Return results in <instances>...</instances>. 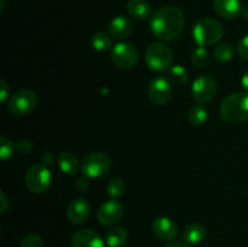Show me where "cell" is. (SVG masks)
<instances>
[{"mask_svg": "<svg viewBox=\"0 0 248 247\" xmlns=\"http://www.w3.org/2000/svg\"><path fill=\"white\" fill-rule=\"evenodd\" d=\"M133 31V24L128 17L116 16L110 21L108 26V33L111 38L116 39V40H124V39L128 38Z\"/></svg>", "mask_w": 248, "mask_h": 247, "instance_id": "5bb4252c", "label": "cell"}, {"mask_svg": "<svg viewBox=\"0 0 248 247\" xmlns=\"http://www.w3.org/2000/svg\"><path fill=\"white\" fill-rule=\"evenodd\" d=\"M107 191H108L109 196L113 199H118L125 193V183L121 181L120 178H114L107 185Z\"/></svg>", "mask_w": 248, "mask_h": 247, "instance_id": "484cf974", "label": "cell"}, {"mask_svg": "<svg viewBox=\"0 0 248 247\" xmlns=\"http://www.w3.org/2000/svg\"><path fill=\"white\" fill-rule=\"evenodd\" d=\"M153 232L155 236L164 241H171L178 234L176 222L169 217H159L153 222Z\"/></svg>", "mask_w": 248, "mask_h": 247, "instance_id": "4fadbf2b", "label": "cell"}, {"mask_svg": "<svg viewBox=\"0 0 248 247\" xmlns=\"http://www.w3.org/2000/svg\"><path fill=\"white\" fill-rule=\"evenodd\" d=\"M127 232L123 227H113L107 232L106 242L109 247H123L127 242Z\"/></svg>", "mask_w": 248, "mask_h": 247, "instance_id": "ffe728a7", "label": "cell"}, {"mask_svg": "<svg viewBox=\"0 0 248 247\" xmlns=\"http://www.w3.org/2000/svg\"><path fill=\"white\" fill-rule=\"evenodd\" d=\"M16 152V145H15L11 140L7 139L6 137L2 136V137L0 138V156H1V159H10V157L14 156V154Z\"/></svg>", "mask_w": 248, "mask_h": 247, "instance_id": "4316f807", "label": "cell"}, {"mask_svg": "<svg viewBox=\"0 0 248 247\" xmlns=\"http://www.w3.org/2000/svg\"><path fill=\"white\" fill-rule=\"evenodd\" d=\"M150 101L156 106H164L172 97V84L165 77H155L148 89Z\"/></svg>", "mask_w": 248, "mask_h": 247, "instance_id": "30bf717a", "label": "cell"}, {"mask_svg": "<svg viewBox=\"0 0 248 247\" xmlns=\"http://www.w3.org/2000/svg\"><path fill=\"white\" fill-rule=\"evenodd\" d=\"M208 113L207 109L202 106L201 103L194 104L189 108L188 110V120L191 125L194 126H201L207 121Z\"/></svg>", "mask_w": 248, "mask_h": 247, "instance_id": "44dd1931", "label": "cell"}, {"mask_svg": "<svg viewBox=\"0 0 248 247\" xmlns=\"http://www.w3.org/2000/svg\"><path fill=\"white\" fill-rule=\"evenodd\" d=\"M186 18L179 7L166 6L156 10L150 18V29L157 39L170 41L179 36L184 28Z\"/></svg>", "mask_w": 248, "mask_h": 247, "instance_id": "6da1fadb", "label": "cell"}, {"mask_svg": "<svg viewBox=\"0 0 248 247\" xmlns=\"http://www.w3.org/2000/svg\"><path fill=\"white\" fill-rule=\"evenodd\" d=\"M91 45L92 47L99 52H104L108 51L111 47V40L109 35H107L103 31H97L92 35L91 38Z\"/></svg>", "mask_w": 248, "mask_h": 247, "instance_id": "603a6c76", "label": "cell"}, {"mask_svg": "<svg viewBox=\"0 0 248 247\" xmlns=\"http://www.w3.org/2000/svg\"><path fill=\"white\" fill-rule=\"evenodd\" d=\"M234 47L232 45H229V44H220V45H218L215 48L213 55H215L216 60L219 61V62H228V61H230L234 57Z\"/></svg>", "mask_w": 248, "mask_h": 247, "instance_id": "cb8c5ba5", "label": "cell"}, {"mask_svg": "<svg viewBox=\"0 0 248 247\" xmlns=\"http://www.w3.org/2000/svg\"><path fill=\"white\" fill-rule=\"evenodd\" d=\"M90 211L91 207L89 201L81 198L74 199L67 207V218L73 224H81L89 218Z\"/></svg>", "mask_w": 248, "mask_h": 247, "instance_id": "7c38bea8", "label": "cell"}, {"mask_svg": "<svg viewBox=\"0 0 248 247\" xmlns=\"http://www.w3.org/2000/svg\"><path fill=\"white\" fill-rule=\"evenodd\" d=\"M127 11L133 18L147 19L152 15V5L147 0H130L127 4Z\"/></svg>", "mask_w": 248, "mask_h": 247, "instance_id": "ac0fdd59", "label": "cell"}, {"mask_svg": "<svg viewBox=\"0 0 248 247\" xmlns=\"http://www.w3.org/2000/svg\"><path fill=\"white\" fill-rule=\"evenodd\" d=\"M57 164L61 171L69 176H74L79 171V161L72 152L60 153L57 157Z\"/></svg>", "mask_w": 248, "mask_h": 247, "instance_id": "e0dca14e", "label": "cell"}, {"mask_svg": "<svg viewBox=\"0 0 248 247\" xmlns=\"http://www.w3.org/2000/svg\"><path fill=\"white\" fill-rule=\"evenodd\" d=\"M7 94H9V86L5 81H1L0 82V99H1V102L6 101Z\"/></svg>", "mask_w": 248, "mask_h": 247, "instance_id": "1f68e13d", "label": "cell"}, {"mask_svg": "<svg viewBox=\"0 0 248 247\" xmlns=\"http://www.w3.org/2000/svg\"><path fill=\"white\" fill-rule=\"evenodd\" d=\"M213 7L220 17L225 19H234L242 12L240 0H215Z\"/></svg>", "mask_w": 248, "mask_h": 247, "instance_id": "2e32d148", "label": "cell"}, {"mask_svg": "<svg viewBox=\"0 0 248 247\" xmlns=\"http://www.w3.org/2000/svg\"><path fill=\"white\" fill-rule=\"evenodd\" d=\"M26 186L34 194H41L47 190L51 184V172L44 164H35L27 171Z\"/></svg>", "mask_w": 248, "mask_h": 247, "instance_id": "52a82bcc", "label": "cell"}, {"mask_svg": "<svg viewBox=\"0 0 248 247\" xmlns=\"http://www.w3.org/2000/svg\"><path fill=\"white\" fill-rule=\"evenodd\" d=\"M111 61L121 69H131L138 61V52L132 44L119 43L111 48Z\"/></svg>", "mask_w": 248, "mask_h": 247, "instance_id": "9c48e42d", "label": "cell"}, {"mask_svg": "<svg viewBox=\"0 0 248 247\" xmlns=\"http://www.w3.org/2000/svg\"><path fill=\"white\" fill-rule=\"evenodd\" d=\"M19 247H44V244L39 235L28 234L22 239Z\"/></svg>", "mask_w": 248, "mask_h": 247, "instance_id": "83f0119b", "label": "cell"}, {"mask_svg": "<svg viewBox=\"0 0 248 247\" xmlns=\"http://www.w3.org/2000/svg\"><path fill=\"white\" fill-rule=\"evenodd\" d=\"M167 79H169V81L172 85H178V86H181V85H186L189 81V73L182 65H172L169 69Z\"/></svg>", "mask_w": 248, "mask_h": 247, "instance_id": "7402d4cb", "label": "cell"}, {"mask_svg": "<svg viewBox=\"0 0 248 247\" xmlns=\"http://www.w3.org/2000/svg\"><path fill=\"white\" fill-rule=\"evenodd\" d=\"M206 237V229L200 224H190L183 232V240L188 245H198Z\"/></svg>", "mask_w": 248, "mask_h": 247, "instance_id": "d6986e66", "label": "cell"}, {"mask_svg": "<svg viewBox=\"0 0 248 247\" xmlns=\"http://www.w3.org/2000/svg\"><path fill=\"white\" fill-rule=\"evenodd\" d=\"M218 91V85L215 77L208 74L200 75L191 85V94L198 103H207L212 101Z\"/></svg>", "mask_w": 248, "mask_h": 247, "instance_id": "ba28073f", "label": "cell"}, {"mask_svg": "<svg viewBox=\"0 0 248 247\" xmlns=\"http://www.w3.org/2000/svg\"><path fill=\"white\" fill-rule=\"evenodd\" d=\"M241 85L245 89V92H248V70L245 72V74L241 77Z\"/></svg>", "mask_w": 248, "mask_h": 247, "instance_id": "836d02e7", "label": "cell"}, {"mask_svg": "<svg viewBox=\"0 0 248 247\" xmlns=\"http://www.w3.org/2000/svg\"><path fill=\"white\" fill-rule=\"evenodd\" d=\"M164 247H189V246H188V244H186V242L174 241V242H170V244L165 245Z\"/></svg>", "mask_w": 248, "mask_h": 247, "instance_id": "d590c367", "label": "cell"}, {"mask_svg": "<svg viewBox=\"0 0 248 247\" xmlns=\"http://www.w3.org/2000/svg\"><path fill=\"white\" fill-rule=\"evenodd\" d=\"M220 116L229 124H240L248 120V92L229 94L220 104Z\"/></svg>", "mask_w": 248, "mask_h": 247, "instance_id": "7a4b0ae2", "label": "cell"}, {"mask_svg": "<svg viewBox=\"0 0 248 247\" xmlns=\"http://www.w3.org/2000/svg\"><path fill=\"white\" fill-rule=\"evenodd\" d=\"M237 52H239V56L242 60L248 62V34H246V35L240 40L239 46H237Z\"/></svg>", "mask_w": 248, "mask_h": 247, "instance_id": "f1b7e54d", "label": "cell"}, {"mask_svg": "<svg viewBox=\"0 0 248 247\" xmlns=\"http://www.w3.org/2000/svg\"><path fill=\"white\" fill-rule=\"evenodd\" d=\"M172 51L162 43H154L145 51V62L152 70L156 73L169 72L172 67Z\"/></svg>", "mask_w": 248, "mask_h": 247, "instance_id": "277c9868", "label": "cell"}, {"mask_svg": "<svg viewBox=\"0 0 248 247\" xmlns=\"http://www.w3.org/2000/svg\"><path fill=\"white\" fill-rule=\"evenodd\" d=\"M224 28L222 24L213 18H201L193 28V38L199 46H208L218 43L223 38Z\"/></svg>", "mask_w": 248, "mask_h": 247, "instance_id": "3957f363", "label": "cell"}, {"mask_svg": "<svg viewBox=\"0 0 248 247\" xmlns=\"http://www.w3.org/2000/svg\"><path fill=\"white\" fill-rule=\"evenodd\" d=\"M111 167V160L106 153H90L82 160L81 170L84 174L90 178H99L109 172Z\"/></svg>", "mask_w": 248, "mask_h": 247, "instance_id": "5b68a950", "label": "cell"}, {"mask_svg": "<svg viewBox=\"0 0 248 247\" xmlns=\"http://www.w3.org/2000/svg\"><path fill=\"white\" fill-rule=\"evenodd\" d=\"M124 215H125L124 206L119 201H116V199H111V200L106 201L99 207L97 217H98L101 224L114 225L118 222H120Z\"/></svg>", "mask_w": 248, "mask_h": 247, "instance_id": "8fae6325", "label": "cell"}, {"mask_svg": "<svg viewBox=\"0 0 248 247\" xmlns=\"http://www.w3.org/2000/svg\"><path fill=\"white\" fill-rule=\"evenodd\" d=\"M90 183H89V178H86V177H81V178H79V181L77 182V184H75V186H77V189L79 191H85L87 188H89Z\"/></svg>", "mask_w": 248, "mask_h": 247, "instance_id": "4dcf8cb0", "label": "cell"}, {"mask_svg": "<svg viewBox=\"0 0 248 247\" xmlns=\"http://www.w3.org/2000/svg\"><path fill=\"white\" fill-rule=\"evenodd\" d=\"M241 14L244 15L245 18H247V19H248V6H247V7H244V9H242V12H241Z\"/></svg>", "mask_w": 248, "mask_h": 247, "instance_id": "8d00e7d4", "label": "cell"}, {"mask_svg": "<svg viewBox=\"0 0 248 247\" xmlns=\"http://www.w3.org/2000/svg\"><path fill=\"white\" fill-rule=\"evenodd\" d=\"M38 104V97L31 90H19L15 92L7 102V108L14 115L24 116L31 114Z\"/></svg>", "mask_w": 248, "mask_h": 247, "instance_id": "8992f818", "label": "cell"}, {"mask_svg": "<svg viewBox=\"0 0 248 247\" xmlns=\"http://www.w3.org/2000/svg\"><path fill=\"white\" fill-rule=\"evenodd\" d=\"M73 247H104V241L98 232L91 229L78 230L72 237Z\"/></svg>", "mask_w": 248, "mask_h": 247, "instance_id": "9a60e30c", "label": "cell"}, {"mask_svg": "<svg viewBox=\"0 0 248 247\" xmlns=\"http://www.w3.org/2000/svg\"><path fill=\"white\" fill-rule=\"evenodd\" d=\"M208 60H210V56H208L207 50L203 46H199L198 48H195L193 55H191V63L195 67H205L208 63Z\"/></svg>", "mask_w": 248, "mask_h": 247, "instance_id": "d4e9b609", "label": "cell"}, {"mask_svg": "<svg viewBox=\"0 0 248 247\" xmlns=\"http://www.w3.org/2000/svg\"><path fill=\"white\" fill-rule=\"evenodd\" d=\"M1 203H2V206H1V213H4L5 211H6V208H7V196H6V194L4 193V191H1Z\"/></svg>", "mask_w": 248, "mask_h": 247, "instance_id": "e575fe53", "label": "cell"}, {"mask_svg": "<svg viewBox=\"0 0 248 247\" xmlns=\"http://www.w3.org/2000/svg\"><path fill=\"white\" fill-rule=\"evenodd\" d=\"M41 159H43V164L44 165H50L51 162H52V160H53V156H52V153H50V152H46V153H44V155H43V157H41Z\"/></svg>", "mask_w": 248, "mask_h": 247, "instance_id": "d6a6232c", "label": "cell"}, {"mask_svg": "<svg viewBox=\"0 0 248 247\" xmlns=\"http://www.w3.org/2000/svg\"><path fill=\"white\" fill-rule=\"evenodd\" d=\"M16 150L21 154H29L33 150V143L31 140H22L16 145Z\"/></svg>", "mask_w": 248, "mask_h": 247, "instance_id": "f546056e", "label": "cell"}]
</instances>
